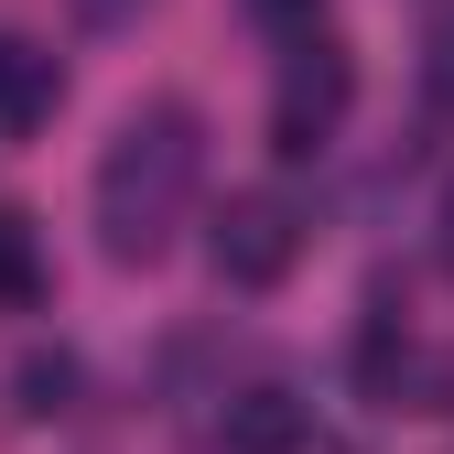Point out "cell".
Here are the masks:
<instances>
[{"instance_id":"6da1fadb","label":"cell","mask_w":454,"mask_h":454,"mask_svg":"<svg viewBox=\"0 0 454 454\" xmlns=\"http://www.w3.org/2000/svg\"><path fill=\"white\" fill-rule=\"evenodd\" d=\"M206 174V130H195V108H130L120 141H108L98 162V239L108 260H162V239H174V216Z\"/></svg>"},{"instance_id":"7a4b0ae2","label":"cell","mask_w":454,"mask_h":454,"mask_svg":"<svg viewBox=\"0 0 454 454\" xmlns=\"http://www.w3.org/2000/svg\"><path fill=\"white\" fill-rule=\"evenodd\" d=\"M303 239H314V227H303L293 195H227V206L206 216V260H216L227 293H270V281H293Z\"/></svg>"},{"instance_id":"3957f363","label":"cell","mask_w":454,"mask_h":454,"mask_svg":"<svg viewBox=\"0 0 454 454\" xmlns=\"http://www.w3.org/2000/svg\"><path fill=\"white\" fill-rule=\"evenodd\" d=\"M347 98H357V66L335 43H293V66H281V98H270V152L281 162H314L335 141V120H347Z\"/></svg>"},{"instance_id":"277c9868","label":"cell","mask_w":454,"mask_h":454,"mask_svg":"<svg viewBox=\"0 0 454 454\" xmlns=\"http://www.w3.org/2000/svg\"><path fill=\"white\" fill-rule=\"evenodd\" d=\"M54 98H66V66H54L43 43L0 33V141H33V130L54 120Z\"/></svg>"},{"instance_id":"5b68a950","label":"cell","mask_w":454,"mask_h":454,"mask_svg":"<svg viewBox=\"0 0 454 454\" xmlns=\"http://www.w3.org/2000/svg\"><path fill=\"white\" fill-rule=\"evenodd\" d=\"M216 433H227V454H303V433H314V411L293 401V389H239V401L216 411Z\"/></svg>"},{"instance_id":"8992f818","label":"cell","mask_w":454,"mask_h":454,"mask_svg":"<svg viewBox=\"0 0 454 454\" xmlns=\"http://www.w3.org/2000/svg\"><path fill=\"white\" fill-rule=\"evenodd\" d=\"M76 389H87V368H76L66 347H33V357L12 368V401H22V422H66V411H76Z\"/></svg>"},{"instance_id":"52a82bcc","label":"cell","mask_w":454,"mask_h":454,"mask_svg":"<svg viewBox=\"0 0 454 454\" xmlns=\"http://www.w3.org/2000/svg\"><path fill=\"white\" fill-rule=\"evenodd\" d=\"M43 239H33V216L22 206H0V314H33L43 303Z\"/></svg>"},{"instance_id":"ba28073f","label":"cell","mask_w":454,"mask_h":454,"mask_svg":"<svg viewBox=\"0 0 454 454\" xmlns=\"http://www.w3.org/2000/svg\"><path fill=\"white\" fill-rule=\"evenodd\" d=\"M249 22H260V33H281V43H303V33L325 22V0H249Z\"/></svg>"},{"instance_id":"9c48e42d","label":"cell","mask_w":454,"mask_h":454,"mask_svg":"<svg viewBox=\"0 0 454 454\" xmlns=\"http://www.w3.org/2000/svg\"><path fill=\"white\" fill-rule=\"evenodd\" d=\"M422 87H433V108H454V22H433V43H422Z\"/></svg>"},{"instance_id":"30bf717a","label":"cell","mask_w":454,"mask_h":454,"mask_svg":"<svg viewBox=\"0 0 454 454\" xmlns=\"http://www.w3.org/2000/svg\"><path fill=\"white\" fill-rule=\"evenodd\" d=\"M443 260H454V195H443Z\"/></svg>"}]
</instances>
